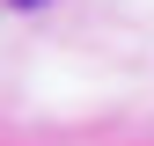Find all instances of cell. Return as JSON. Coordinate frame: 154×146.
Instances as JSON below:
<instances>
[{
    "mask_svg": "<svg viewBox=\"0 0 154 146\" xmlns=\"http://www.w3.org/2000/svg\"><path fill=\"white\" fill-rule=\"evenodd\" d=\"M15 7H44V0H15Z\"/></svg>",
    "mask_w": 154,
    "mask_h": 146,
    "instance_id": "1",
    "label": "cell"
}]
</instances>
